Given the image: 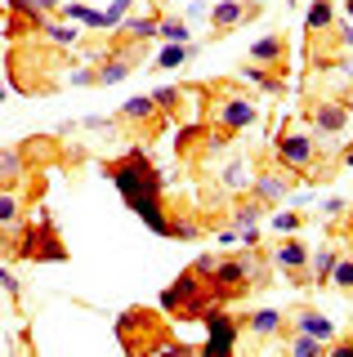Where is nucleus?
Instances as JSON below:
<instances>
[{
	"label": "nucleus",
	"mask_w": 353,
	"mask_h": 357,
	"mask_svg": "<svg viewBox=\"0 0 353 357\" xmlns=\"http://www.w3.org/2000/svg\"><path fill=\"white\" fill-rule=\"evenodd\" d=\"M107 178L117 183V192L126 197V206L135 210L157 237H170V232H174V215L161 206V174H157V165H152L148 156H143L139 148H130L121 161L107 165Z\"/></svg>",
	"instance_id": "f257e3e1"
},
{
	"label": "nucleus",
	"mask_w": 353,
	"mask_h": 357,
	"mask_svg": "<svg viewBox=\"0 0 353 357\" xmlns=\"http://www.w3.org/2000/svg\"><path fill=\"white\" fill-rule=\"evenodd\" d=\"M117 340H121L126 353H143V357H148V353H188V357L202 353V344L174 340L157 308H126L117 317Z\"/></svg>",
	"instance_id": "f03ea898"
},
{
	"label": "nucleus",
	"mask_w": 353,
	"mask_h": 357,
	"mask_svg": "<svg viewBox=\"0 0 353 357\" xmlns=\"http://www.w3.org/2000/svg\"><path fill=\"white\" fill-rule=\"evenodd\" d=\"M260 121V103L250 94H241L237 85H219L211 89V139L215 143H233L241 130H250Z\"/></svg>",
	"instance_id": "7ed1b4c3"
},
{
	"label": "nucleus",
	"mask_w": 353,
	"mask_h": 357,
	"mask_svg": "<svg viewBox=\"0 0 353 357\" xmlns=\"http://www.w3.org/2000/svg\"><path fill=\"white\" fill-rule=\"evenodd\" d=\"M211 304H219L215 286H211V277H202L197 268H183V273L161 290V312H170V317H179V321H202V312Z\"/></svg>",
	"instance_id": "20e7f679"
},
{
	"label": "nucleus",
	"mask_w": 353,
	"mask_h": 357,
	"mask_svg": "<svg viewBox=\"0 0 353 357\" xmlns=\"http://www.w3.org/2000/svg\"><path fill=\"white\" fill-rule=\"evenodd\" d=\"M317 156H322V143L313 139V130L282 126L278 139H273L269 161L282 165V170H291L295 178H317Z\"/></svg>",
	"instance_id": "39448f33"
},
{
	"label": "nucleus",
	"mask_w": 353,
	"mask_h": 357,
	"mask_svg": "<svg viewBox=\"0 0 353 357\" xmlns=\"http://www.w3.org/2000/svg\"><path fill=\"white\" fill-rule=\"evenodd\" d=\"M14 259H27V264H63V259H68V245H63L59 228H54L50 219L18 223V237H14Z\"/></svg>",
	"instance_id": "423d86ee"
},
{
	"label": "nucleus",
	"mask_w": 353,
	"mask_h": 357,
	"mask_svg": "<svg viewBox=\"0 0 353 357\" xmlns=\"http://www.w3.org/2000/svg\"><path fill=\"white\" fill-rule=\"evenodd\" d=\"M269 264H273V273L286 277L291 286H300V290L313 286V277H308V245L295 237V232H282V241L269 250Z\"/></svg>",
	"instance_id": "0eeeda50"
},
{
	"label": "nucleus",
	"mask_w": 353,
	"mask_h": 357,
	"mask_svg": "<svg viewBox=\"0 0 353 357\" xmlns=\"http://www.w3.org/2000/svg\"><path fill=\"white\" fill-rule=\"evenodd\" d=\"M349 121H353V112L345 107V98H313L308 103V130H313L317 143L340 139L349 130Z\"/></svg>",
	"instance_id": "6e6552de"
},
{
	"label": "nucleus",
	"mask_w": 353,
	"mask_h": 357,
	"mask_svg": "<svg viewBox=\"0 0 353 357\" xmlns=\"http://www.w3.org/2000/svg\"><path fill=\"white\" fill-rule=\"evenodd\" d=\"M291 188H295V174H291V170H282V165H273V161H260L255 178H250V197H255L264 210L282 206Z\"/></svg>",
	"instance_id": "1a4fd4ad"
},
{
	"label": "nucleus",
	"mask_w": 353,
	"mask_h": 357,
	"mask_svg": "<svg viewBox=\"0 0 353 357\" xmlns=\"http://www.w3.org/2000/svg\"><path fill=\"white\" fill-rule=\"evenodd\" d=\"M202 326L211 331V340L202 344V353H233L237 335H241V317H228V304H211L202 312Z\"/></svg>",
	"instance_id": "9d476101"
},
{
	"label": "nucleus",
	"mask_w": 353,
	"mask_h": 357,
	"mask_svg": "<svg viewBox=\"0 0 353 357\" xmlns=\"http://www.w3.org/2000/svg\"><path fill=\"white\" fill-rule=\"evenodd\" d=\"M117 121H121L126 130L143 134V139H152V134L161 130V112H157V103H152V94L126 98V103H121V112H117Z\"/></svg>",
	"instance_id": "9b49d317"
},
{
	"label": "nucleus",
	"mask_w": 353,
	"mask_h": 357,
	"mask_svg": "<svg viewBox=\"0 0 353 357\" xmlns=\"http://www.w3.org/2000/svg\"><path fill=\"white\" fill-rule=\"evenodd\" d=\"M286 326H295V331H304V335H313V340H331L336 335V326H331V317L326 312H317L313 304H295L291 312H286Z\"/></svg>",
	"instance_id": "f8f14e48"
},
{
	"label": "nucleus",
	"mask_w": 353,
	"mask_h": 357,
	"mask_svg": "<svg viewBox=\"0 0 353 357\" xmlns=\"http://www.w3.org/2000/svg\"><path fill=\"white\" fill-rule=\"evenodd\" d=\"M241 81H246V85H255V89H264V94H273V98H278V94H286V72H282V67H264V63H241Z\"/></svg>",
	"instance_id": "ddd939ff"
},
{
	"label": "nucleus",
	"mask_w": 353,
	"mask_h": 357,
	"mask_svg": "<svg viewBox=\"0 0 353 357\" xmlns=\"http://www.w3.org/2000/svg\"><path fill=\"white\" fill-rule=\"evenodd\" d=\"M250 63H264V67H291V40L282 36V31H273V36H264L250 45Z\"/></svg>",
	"instance_id": "4468645a"
},
{
	"label": "nucleus",
	"mask_w": 353,
	"mask_h": 357,
	"mask_svg": "<svg viewBox=\"0 0 353 357\" xmlns=\"http://www.w3.org/2000/svg\"><path fill=\"white\" fill-rule=\"evenodd\" d=\"M241 331H250L255 340H278V335L286 331V312H278V308H255V312H246V317H241Z\"/></svg>",
	"instance_id": "2eb2a0df"
},
{
	"label": "nucleus",
	"mask_w": 353,
	"mask_h": 357,
	"mask_svg": "<svg viewBox=\"0 0 353 357\" xmlns=\"http://www.w3.org/2000/svg\"><path fill=\"white\" fill-rule=\"evenodd\" d=\"M23 183H27V161L18 152V143L14 148H0V192H18Z\"/></svg>",
	"instance_id": "dca6fc26"
},
{
	"label": "nucleus",
	"mask_w": 353,
	"mask_h": 357,
	"mask_svg": "<svg viewBox=\"0 0 353 357\" xmlns=\"http://www.w3.org/2000/svg\"><path fill=\"white\" fill-rule=\"evenodd\" d=\"M246 22V0H215L211 9V36H228L233 27Z\"/></svg>",
	"instance_id": "f3484780"
},
{
	"label": "nucleus",
	"mask_w": 353,
	"mask_h": 357,
	"mask_svg": "<svg viewBox=\"0 0 353 357\" xmlns=\"http://www.w3.org/2000/svg\"><path fill=\"white\" fill-rule=\"evenodd\" d=\"M157 18H161V9H152V14H139V18H121V27L117 31V40H157Z\"/></svg>",
	"instance_id": "a211bd4d"
},
{
	"label": "nucleus",
	"mask_w": 353,
	"mask_h": 357,
	"mask_svg": "<svg viewBox=\"0 0 353 357\" xmlns=\"http://www.w3.org/2000/svg\"><path fill=\"white\" fill-rule=\"evenodd\" d=\"M278 340H282V349L295 353V357H322V353H326L322 340H313V335H304V331H295V326H286Z\"/></svg>",
	"instance_id": "6ab92c4d"
},
{
	"label": "nucleus",
	"mask_w": 353,
	"mask_h": 357,
	"mask_svg": "<svg viewBox=\"0 0 353 357\" xmlns=\"http://www.w3.org/2000/svg\"><path fill=\"white\" fill-rule=\"evenodd\" d=\"M340 250L336 245H322V250H308V277H313V290H322L331 282V268H336Z\"/></svg>",
	"instance_id": "aec40b11"
},
{
	"label": "nucleus",
	"mask_w": 353,
	"mask_h": 357,
	"mask_svg": "<svg viewBox=\"0 0 353 357\" xmlns=\"http://www.w3.org/2000/svg\"><path fill=\"white\" fill-rule=\"evenodd\" d=\"M260 219H264V206L255 197H241L237 206H233V215H228V228H260Z\"/></svg>",
	"instance_id": "412c9836"
},
{
	"label": "nucleus",
	"mask_w": 353,
	"mask_h": 357,
	"mask_svg": "<svg viewBox=\"0 0 353 357\" xmlns=\"http://www.w3.org/2000/svg\"><path fill=\"white\" fill-rule=\"evenodd\" d=\"M331 27H336V0H313L308 18H304V31L313 36V31H331Z\"/></svg>",
	"instance_id": "4be33fe9"
},
{
	"label": "nucleus",
	"mask_w": 353,
	"mask_h": 357,
	"mask_svg": "<svg viewBox=\"0 0 353 357\" xmlns=\"http://www.w3.org/2000/svg\"><path fill=\"white\" fill-rule=\"evenodd\" d=\"M152 103H157L161 116H179L183 112V89L179 85H161V89H152Z\"/></svg>",
	"instance_id": "5701e85b"
},
{
	"label": "nucleus",
	"mask_w": 353,
	"mask_h": 357,
	"mask_svg": "<svg viewBox=\"0 0 353 357\" xmlns=\"http://www.w3.org/2000/svg\"><path fill=\"white\" fill-rule=\"evenodd\" d=\"M5 9L31 14V18H59V0H5Z\"/></svg>",
	"instance_id": "b1692460"
},
{
	"label": "nucleus",
	"mask_w": 353,
	"mask_h": 357,
	"mask_svg": "<svg viewBox=\"0 0 353 357\" xmlns=\"http://www.w3.org/2000/svg\"><path fill=\"white\" fill-rule=\"evenodd\" d=\"M40 36H45L50 45H59V50H68V45H76V40H81V31H76V27H68V22H59V18H45Z\"/></svg>",
	"instance_id": "393cba45"
},
{
	"label": "nucleus",
	"mask_w": 353,
	"mask_h": 357,
	"mask_svg": "<svg viewBox=\"0 0 353 357\" xmlns=\"http://www.w3.org/2000/svg\"><path fill=\"white\" fill-rule=\"evenodd\" d=\"M197 50H202V45H188V40H165V50H161V67H183V63H188V59H197Z\"/></svg>",
	"instance_id": "a878e982"
},
{
	"label": "nucleus",
	"mask_w": 353,
	"mask_h": 357,
	"mask_svg": "<svg viewBox=\"0 0 353 357\" xmlns=\"http://www.w3.org/2000/svg\"><path fill=\"white\" fill-rule=\"evenodd\" d=\"M331 290H340V295H353V255H340L336 268H331Z\"/></svg>",
	"instance_id": "bb28decb"
},
{
	"label": "nucleus",
	"mask_w": 353,
	"mask_h": 357,
	"mask_svg": "<svg viewBox=\"0 0 353 357\" xmlns=\"http://www.w3.org/2000/svg\"><path fill=\"white\" fill-rule=\"evenodd\" d=\"M18 223H23V197L0 192V228H18Z\"/></svg>",
	"instance_id": "cd10ccee"
},
{
	"label": "nucleus",
	"mask_w": 353,
	"mask_h": 357,
	"mask_svg": "<svg viewBox=\"0 0 353 357\" xmlns=\"http://www.w3.org/2000/svg\"><path fill=\"white\" fill-rule=\"evenodd\" d=\"M157 40H188V22L183 18H174V14H161L157 18Z\"/></svg>",
	"instance_id": "c85d7f7f"
},
{
	"label": "nucleus",
	"mask_w": 353,
	"mask_h": 357,
	"mask_svg": "<svg viewBox=\"0 0 353 357\" xmlns=\"http://www.w3.org/2000/svg\"><path fill=\"white\" fill-rule=\"evenodd\" d=\"M224 188H233V192H246L250 188V170H246V161H233L224 170Z\"/></svg>",
	"instance_id": "c756f323"
},
{
	"label": "nucleus",
	"mask_w": 353,
	"mask_h": 357,
	"mask_svg": "<svg viewBox=\"0 0 353 357\" xmlns=\"http://www.w3.org/2000/svg\"><path fill=\"white\" fill-rule=\"evenodd\" d=\"M135 9V0H112V9H103V31H112V27H121V18Z\"/></svg>",
	"instance_id": "7c9ffc66"
},
{
	"label": "nucleus",
	"mask_w": 353,
	"mask_h": 357,
	"mask_svg": "<svg viewBox=\"0 0 353 357\" xmlns=\"http://www.w3.org/2000/svg\"><path fill=\"white\" fill-rule=\"evenodd\" d=\"M0 290L9 295V304H14V308H23V286H18V277L9 273V268H0Z\"/></svg>",
	"instance_id": "2f4dec72"
},
{
	"label": "nucleus",
	"mask_w": 353,
	"mask_h": 357,
	"mask_svg": "<svg viewBox=\"0 0 353 357\" xmlns=\"http://www.w3.org/2000/svg\"><path fill=\"white\" fill-rule=\"evenodd\" d=\"M273 228H278V232H300L304 215H295V210H278V215H273Z\"/></svg>",
	"instance_id": "473e14b6"
},
{
	"label": "nucleus",
	"mask_w": 353,
	"mask_h": 357,
	"mask_svg": "<svg viewBox=\"0 0 353 357\" xmlns=\"http://www.w3.org/2000/svg\"><path fill=\"white\" fill-rule=\"evenodd\" d=\"M322 357H353V335H331Z\"/></svg>",
	"instance_id": "72a5a7b5"
},
{
	"label": "nucleus",
	"mask_w": 353,
	"mask_h": 357,
	"mask_svg": "<svg viewBox=\"0 0 353 357\" xmlns=\"http://www.w3.org/2000/svg\"><path fill=\"white\" fill-rule=\"evenodd\" d=\"M174 241H197L202 237V223H193V219H174V232H170Z\"/></svg>",
	"instance_id": "f704fd0d"
},
{
	"label": "nucleus",
	"mask_w": 353,
	"mask_h": 357,
	"mask_svg": "<svg viewBox=\"0 0 353 357\" xmlns=\"http://www.w3.org/2000/svg\"><path fill=\"white\" fill-rule=\"evenodd\" d=\"M68 81H72V85H98V72H94V67H72Z\"/></svg>",
	"instance_id": "c9c22d12"
},
{
	"label": "nucleus",
	"mask_w": 353,
	"mask_h": 357,
	"mask_svg": "<svg viewBox=\"0 0 353 357\" xmlns=\"http://www.w3.org/2000/svg\"><path fill=\"white\" fill-rule=\"evenodd\" d=\"M215 264H219V255H197V259H193V268L202 277H215Z\"/></svg>",
	"instance_id": "e433bc0d"
},
{
	"label": "nucleus",
	"mask_w": 353,
	"mask_h": 357,
	"mask_svg": "<svg viewBox=\"0 0 353 357\" xmlns=\"http://www.w3.org/2000/svg\"><path fill=\"white\" fill-rule=\"evenodd\" d=\"M345 210H349L345 197H326V201H322V215H345Z\"/></svg>",
	"instance_id": "4c0bfd02"
},
{
	"label": "nucleus",
	"mask_w": 353,
	"mask_h": 357,
	"mask_svg": "<svg viewBox=\"0 0 353 357\" xmlns=\"http://www.w3.org/2000/svg\"><path fill=\"white\" fill-rule=\"evenodd\" d=\"M336 161H340V165H349V170H353V143H349V148H340V156H336Z\"/></svg>",
	"instance_id": "58836bf2"
},
{
	"label": "nucleus",
	"mask_w": 353,
	"mask_h": 357,
	"mask_svg": "<svg viewBox=\"0 0 353 357\" xmlns=\"http://www.w3.org/2000/svg\"><path fill=\"white\" fill-rule=\"evenodd\" d=\"M336 67H340V72H345V76H349V81H353V59H340Z\"/></svg>",
	"instance_id": "ea45409f"
},
{
	"label": "nucleus",
	"mask_w": 353,
	"mask_h": 357,
	"mask_svg": "<svg viewBox=\"0 0 353 357\" xmlns=\"http://www.w3.org/2000/svg\"><path fill=\"white\" fill-rule=\"evenodd\" d=\"M336 5L345 9V14H349V22H353V0H336Z\"/></svg>",
	"instance_id": "a19ab883"
},
{
	"label": "nucleus",
	"mask_w": 353,
	"mask_h": 357,
	"mask_svg": "<svg viewBox=\"0 0 353 357\" xmlns=\"http://www.w3.org/2000/svg\"><path fill=\"white\" fill-rule=\"evenodd\" d=\"M5 94H9V85H5V81H0V103H5Z\"/></svg>",
	"instance_id": "79ce46f5"
},
{
	"label": "nucleus",
	"mask_w": 353,
	"mask_h": 357,
	"mask_svg": "<svg viewBox=\"0 0 353 357\" xmlns=\"http://www.w3.org/2000/svg\"><path fill=\"white\" fill-rule=\"evenodd\" d=\"M161 5H170V0H152V9H161Z\"/></svg>",
	"instance_id": "37998d69"
}]
</instances>
